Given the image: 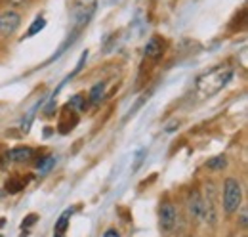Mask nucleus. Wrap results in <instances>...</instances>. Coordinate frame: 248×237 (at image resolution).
Segmentation results:
<instances>
[{
	"label": "nucleus",
	"instance_id": "1",
	"mask_svg": "<svg viewBox=\"0 0 248 237\" xmlns=\"http://www.w3.org/2000/svg\"><path fill=\"white\" fill-rule=\"evenodd\" d=\"M231 77H233V67H229V65L214 67V69L202 73L195 81V92L201 98H210V96H214L223 88L231 81Z\"/></svg>",
	"mask_w": 248,
	"mask_h": 237
},
{
	"label": "nucleus",
	"instance_id": "2",
	"mask_svg": "<svg viewBox=\"0 0 248 237\" xmlns=\"http://www.w3.org/2000/svg\"><path fill=\"white\" fill-rule=\"evenodd\" d=\"M97 0H73L71 6V21H73V36L78 34L90 21L95 12Z\"/></svg>",
	"mask_w": 248,
	"mask_h": 237
},
{
	"label": "nucleus",
	"instance_id": "3",
	"mask_svg": "<svg viewBox=\"0 0 248 237\" xmlns=\"http://www.w3.org/2000/svg\"><path fill=\"white\" fill-rule=\"evenodd\" d=\"M243 203V187L235 178H227L223 184V208L227 214L237 212Z\"/></svg>",
	"mask_w": 248,
	"mask_h": 237
},
{
	"label": "nucleus",
	"instance_id": "4",
	"mask_svg": "<svg viewBox=\"0 0 248 237\" xmlns=\"http://www.w3.org/2000/svg\"><path fill=\"white\" fill-rule=\"evenodd\" d=\"M21 25V16L14 10H6L0 14V34L2 36H12Z\"/></svg>",
	"mask_w": 248,
	"mask_h": 237
},
{
	"label": "nucleus",
	"instance_id": "5",
	"mask_svg": "<svg viewBox=\"0 0 248 237\" xmlns=\"http://www.w3.org/2000/svg\"><path fill=\"white\" fill-rule=\"evenodd\" d=\"M178 226V210L172 203H162L160 205V228L164 232H172Z\"/></svg>",
	"mask_w": 248,
	"mask_h": 237
},
{
	"label": "nucleus",
	"instance_id": "6",
	"mask_svg": "<svg viewBox=\"0 0 248 237\" xmlns=\"http://www.w3.org/2000/svg\"><path fill=\"white\" fill-rule=\"evenodd\" d=\"M77 122H78V115H77V111L67 103V105L62 109L60 122H58V130H60L62 134H67L69 130H73V128L77 126Z\"/></svg>",
	"mask_w": 248,
	"mask_h": 237
},
{
	"label": "nucleus",
	"instance_id": "7",
	"mask_svg": "<svg viewBox=\"0 0 248 237\" xmlns=\"http://www.w3.org/2000/svg\"><path fill=\"white\" fill-rule=\"evenodd\" d=\"M162 52H164V42L158 38V36H153L149 42H147V46H145V56L149 59H156L162 58Z\"/></svg>",
	"mask_w": 248,
	"mask_h": 237
},
{
	"label": "nucleus",
	"instance_id": "8",
	"mask_svg": "<svg viewBox=\"0 0 248 237\" xmlns=\"http://www.w3.org/2000/svg\"><path fill=\"white\" fill-rule=\"evenodd\" d=\"M32 149L31 148H16L8 153V159L14 163H23V161H31Z\"/></svg>",
	"mask_w": 248,
	"mask_h": 237
},
{
	"label": "nucleus",
	"instance_id": "9",
	"mask_svg": "<svg viewBox=\"0 0 248 237\" xmlns=\"http://www.w3.org/2000/svg\"><path fill=\"white\" fill-rule=\"evenodd\" d=\"M71 214H73V210L69 208V210H65L62 216H60V220H58V224H56V236H63V234L67 232V228H69V218H71Z\"/></svg>",
	"mask_w": 248,
	"mask_h": 237
},
{
	"label": "nucleus",
	"instance_id": "10",
	"mask_svg": "<svg viewBox=\"0 0 248 237\" xmlns=\"http://www.w3.org/2000/svg\"><path fill=\"white\" fill-rule=\"evenodd\" d=\"M69 105L78 113V111H84L86 107H88V102H86V96H82V94H77L71 102H69Z\"/></svg>",
	"mask_w": 248,
	"mask_h": 237
},
{
	"label": "nucleus",
	"instance_id": "11",
	"mask_svg": "<svg viewBox=\"0 0 248 237\" xmlns=\"http://www.w3.org/2000/svg\"><path fill=\"white\" fill-rule=\"evenodd\" d=\"M103 90H105V86H103L101 83H97L92 88V92H90V98H88V100H90L92 103H99L101 98H103Z\"/></svg>",
	"mask_w": 248,
	"mask_h": 237
},
{
	"label": "nucleus",
	"instance_id": "12",
	"mask_svg": "<svg viewBox=\"0 0 248 237\" xmlns=\"http://www.w3.org/2000/svg\"><path fill=\"white\" fill-rule=\"evenodd\" d=\"M44 25H46V19L44 17H36L32 21V25L29 27V31H27V36H34L36 33H40V31L44 29Z\"/></svg>",
	"mask_w": 248,
	"mask_h": 237
},
{
	"label": "nucleus",
	"instance_id": "13",
	"mask_svg": "<svg viewBox=\"0 0 248 237\" xmlns=\"http://www.w3.org/2000/svg\"><path fill=\"white\" fill-rule=\"evenodd\" d=\"M227 165V159L223 157V155H219V157H214L212 161H208V169H212V170H217V169H223Z\"/></svg>",
	"mask_w": 248,
	"mask_h": 237
},
{
	"label": "nucleus",
	"instance_id": "14",
	"mask_svg": "<svg viewBox=\"0 0 248 237\" xmlns=\"http://www.w3.org/2000/svg\"><path fill=\"white\" fill-rule=\"evenodd\" d=\"M21 187H23V182L17 180V178H12V180L8 182V189H10V193H17Z\"/></svg>",
	"mask_w": 248,
	"mask_h": 237
},
{
	"label": "nucleus",
	"instance_id": "15",
	"mask_svg": "<svg viewBox=\"0 0 248 237\" xmlns=\"http://www.w3.org/2000/svg\"><path fill=\"white\" fill-rule=\"evenodd\" d=\"M8 2H10L14 8H19V6H25V4H29L31 0H8Z\"/></svg>",
	"mask_w": 248,
	"mask_h": 237
},
{
	"label": "nucleus",
	"instance_id": "16",
	"mask_svg": "<svg viewBox=\"0 0 248 237\" xmlns=\"http://www.w3.org/2000/svg\"><path fill=\"white\" fill-rule=\"evenodd\" d=\"M247 222H248L247 208H241V226H243V228H247Z\"/></svg>",
	"mask_w": 248,
	"mask_h": 237
},
{
	"label": "nucleus",
	"instance_id": "17",
	"mask_svg": "<svg viewBox=\"0 0 248 237\" xmlns=\"http://www.w3.org/2000/svg\"><path fill=\"white\" fill-rule=\"evenodd\" d=\"M103 237H121V236H119V232H117V230H107V232L103 234Z\"/></svg>",
	"mask_w": 248,
	"mask_h": 237
},
{
	"label": "nucleus",
	"instance_id": "18",
	"mask_svg": "<svg viewBox=\"0 0 248 237\" xmlns=\"http://www.w3.org/2000/svg\"><path fill=\"white\" fill-rule=\"evenodd\" d=\"M54 237H63V236H56V234H54Z\"/></svg>",
	"mask_w": 248,
	"mask_h": 237
}]
</instances>
